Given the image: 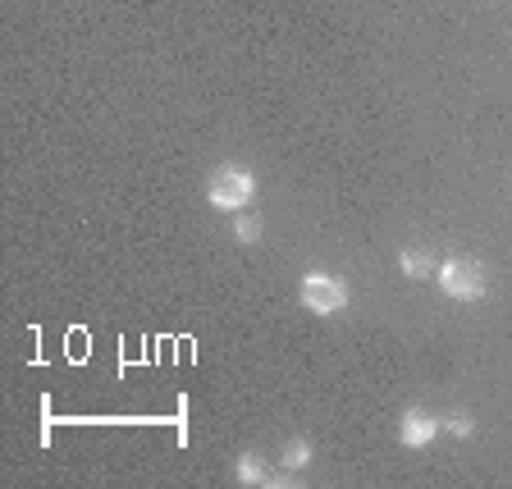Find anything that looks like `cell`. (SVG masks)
Masks as SVG:
<instances>
[{"mask_svg":"<svg viewBox=\"0 0 512 489\" xmlns=\"http://www.w3.org/2000/svg\"><path fill=\"white\" fill-rule=\"evenodd\" d=\"M256 197V174L243 170V165H215L211 179H206V202L215 211H247Z\"/></svg>","mask_w":512,"mask_h":489,"instance_id":"6da1fadb","label":"cell"},{"mask_svg":"<svg viewBox=\"0 0 512 489\" xmlns=\"http://www.w3.org/2000/svg\"><path fill=\"white\" fill-rule=\"evenodd\" d=\"M298 298L311 316H334V311L348 307V279L334 275V270H307L298 284Z\"/></svg>","mask_w":512,"mask_h":489,"instance_id":"7a4b0ae2","label":"cell"},{"mask_svg":"<svg viewBox=\"0 0 512 489\" xmlns=\"http://www.w3.org/2000/svg\"><path fill=\"white\" fill-rule=\"evenodd\" d=\"M435 279H439V288H444V298H453V302H480L485 298V270L476 266V261H467V256H448L444 266L435 270Z\"/></svg>","mask_w":512,"mask_h":489,"instance_id":"3957f363","label":"cell"},{"mask_svg":"<svg viewBox=\"0 0 512 489\" xmlns=\"http://www.w3.org/2000/svg\"><path fill=\"white\" fill-rule=\"evenodd\" d=\"M439 430H444V421H439L435 412H421V407L403 412V421H398V439H403L407 448H430L439 439Z\"/></svg>","mask_w":512,"mask_h":489,"instance_id":"277c9868","label":"cell"},{"mask_svg":"<svg viewBox=\"0 0 512 489\" xmlns=\"http://www.w3.org/2000/svg\"><path fill=\"white\" fill-rule=\"evenodd\" d=\"M398 270H403L407 279H426V275H435V256L430 252H421V247H412V252H403L398 256Z\"/></svg>","mask_w":512,"mask_h":489,"instance_id":"5b68a950","label":"cell"},{"mask_svg":"<svg viewBox=\"0 0 512 489\" xmlns=\"http://www.w3.org/2000/svg\"><path fill=\"white\" fill-rule=\"evenodd\" d=\"M238 480H243V485H270L266 458H261V453H243V458H238Z\"/></svg>","mask_w":512,"mask_h":489,"instance_id":"8992f818","label":"cell"},{"mask_svg":"<svg viewBox=\"0 0 512 489\" xmlns=\"http://www.w3.org/2000/svg\"><path fill=\"white\" fill-rule=\"evenodd\" d=\"M311 462V444L307 439H293V444H284V467L288 471H302Z\"/></svg>","mask_w":512,"mask_h":489,"instance_id":"52a82bcc","label":"cell"},{"mask_svg":"<svg viewBox=\"0 0 512 489\" xmlns=\"http://www.w3.org/2000/svg\"><path fill=\"white\" fill-rule=\"evenodd\" d=\"M234 238H238V243H261V224H256L252 215H238V220H234Z\"/></svg>","mask_w":512,"mask_h":489,"instance_id":"ba28073f","label":"cell"},{"mask_svg":"<svg viewBox=\"0 0 512 489\" xmlns=\"http://www.w3.org/2000/svg\"><path fill=\"white\" fill-rule=\"evenodd\" d=\"M444 430H448V435H458V439H467L471 430H476V421H471L467 412H453V416L444 421Z\"/></svg>","mask_w":512,"mask_h":489,"instance_id":"9c48e42d","label":"cell"}]
</instances>
